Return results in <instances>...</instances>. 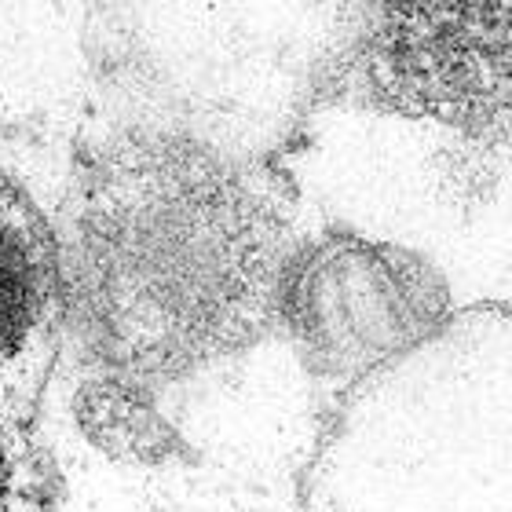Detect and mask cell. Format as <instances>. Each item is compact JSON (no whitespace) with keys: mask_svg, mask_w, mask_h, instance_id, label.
I'll return each instance as SVG.
<instances>
[{"mask_svg":"<svg viewBox=\"0 0 512 512\" xmlns=\"http://www.w3.org/2000/svg\"><path fill=\"white\" fill-rule=\"evenodd\" d=\"M66 333V275L48 216L0 172V414L33 425Z\"/></svg>","mask_w":512,"mask_h":512,"instance_id":"3","label":"cell"},{"mask_svg":"<svg viewBox=\"0 0 512 512\" xmlns=\"http://www.w3.org/2000/svg\"><path fill=\"white\" fill-rule=\"evenodd\" d=\"M300 512H512V304L450 311L366 366L311 447Z\"/></svg>","mask_w":512,"mask_h":512,"instance_id":"1","label":"cell"},{"mask_svg":"<svg viewBox=\"0 0 512 512\" xmlns=\"http://www.w3.org/2000/svg\"><path fill=\"white\" fill-rule=\"evenodd\" d=\"M59 472L33 425L0 414V512H52Z\"/></svg>","mask_w":512,"mask_h":512,"instance_id":"4","label":"cell"},{"mask_svg":"<svg viewBox=\"0 0 512 512\" xmlns=\"http://www.w3.org/2000/svg\"><path fill=\"white\" fill-rule=\"evenodd\" d=\"M366 96L469 136H512V4H388L355 55Z\"/></svg>","mask_w":512,"mask_h":512,"instance_id":"2","label":"cell"}]
</instances>
